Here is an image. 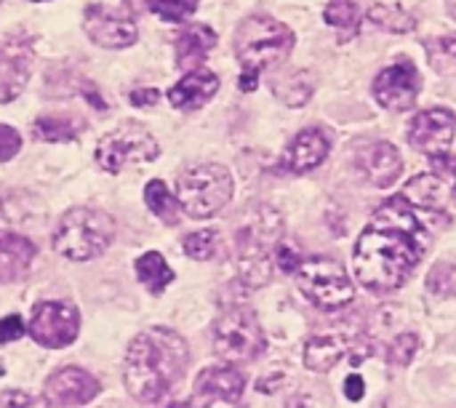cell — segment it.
<instances>
[{
    "label": "cell",
    "mask_w": 456,
    "mask_h": 408,
    "mask_svg": "<svg viewBox=\"0 0 456 408\" xmlns=\"http://www.w3.org/2000/svg\"><path fill=\"white\" fill-rule=\"evenodd\" d=\"M0 408H35V401L27 393L8 390V393H0Z\"/></svg>",
    "instance_id": "obj_36"
},
{
    "label": "cell",
    "mask_w": 456,
    "mask_h": 408,
    "mask_svg": "<svg viewBox=\"0 0 456 408\" xmlns=\"http://www.w3.org/2000/svg\"><path fill=\"white\" fill-rule=\"evenodd\" d=\"M417 350H419V337L411 334V331H406V334H401V337L393 339V345L387 350V361L395 363V366H409L411 358L417 355Z\"/></svg>",
    "instance_id": "obj_32"
},
{
    "label": "cell",
    "mask_w": 456,
    "mask_h": 408,
    "mask_svg": "<svg viewBox=\"0 0 456 408\" xmlns=\"http://www.w3.org/2000/svg\"><path fill=\"white\" fill-rule=\"evenodd\" d=\"M35 257V246L8 230H0V283L19 278Z\"/></svg>",
    "instance_id": "obj_20"
},
{
    "label": "cell",
    "mask_w": 456,
    "mask_h": 408,
    "mask_svg": "<svg viewBox=\"0 0 456 408\" xmlns=\"http://www.w3.org/2000/svg\"><path fill=\"white\" fill-rule=\"evenodd\" d=\"M80 126L69 118H40L35 123V136L43 142H72Z\"/></svg>",
    "instance_id": "obj_28"
},
{
    "label": "cell",
    "mask_w": 456,
    "mask_h": 408,
    "mask_svg": "<svg viewBox=\"0 0 456 408\" xmlns=\"http://www.w3.org/2000/svg\"><path fill=\"white\" fill-rule=\"evenodd\" d=\"M454 128L456 118L452 110H444V107L425 110L409 126V144L419 152L433 155V158L446 155L449 144L454 139Z\"/></svg>",
    "instance_id": "obj_11"
},
{
    "label": "cell",
    "mask_w": 456,
    "mask_h": 408,
    "mask_svg": "<svg viewBox=\"0 0 456 408\" xmlns=\"http://www.w3.org/2000/svg\"><path fill=\"white\" fill-rule=\"evenodd\" d=\"M102 385L83 369H61L51 374L45 382V401L48 406H83L91 404L99 396Z\"/></svg>",
    "instance_id": "obj_15"
},
{
    "label": "cell",
    "mask_w": 456,
    "mask_h": 408,
    "mask_svg": "<svg viewBox=\"0 0 456 408\" xmlns=\"http://www.w3.org/2000/svg\"><path fill=\"white\" fill-rule=\"evenodd\" d=\"M326 21L339 29L342 40H350L358 32L361 11H358V5L353 0H331L329 8H326Z\"/></svg>",
    "instance_id": "obj_27"
},
{
    "label": "cell",
    "mask_w": 456,
    "mask_h": 408,
    "mask_svg": "<svg viewBox=\"0 0 456 408\" xmlns=\"http://www.w3.org/2000/svg\"><path fill=\"white\" fill-rule=\"evenodd\" d=\"M430 235L406 198L379 206L361 233L353 254V270L363 289L390 294L401 289L428 251Z\"/></svg>",
    "instance_id": "obj_1"
},
{
    "label": "cell",
    "mask_w": 456,
    "mask_h": 408,
    "mask_svg": "<svg viewBox=\"0 0 456 408\" xmlns=\"http://www.w3.org/2000/svg\"><path fill=\"white\" fill-rule=\"evenodd\" d=\"M19 150H21V136H19V131L0 123V160H3V163L11 160Z\"/></svg>",
    "instance_id": "obj_33"
},
{
    "label": "cell",
    "mask_w": 456,
    "mask_h": 408,
    "mask_svg": "<svg viewBox=\"0 0 456 408\" xmlns=\"http://www.w3.org/2000/svg\"><path fill=\"white\" fill-rule=\"evenodd\" d=\"M265 331L251 310L232 307L214 326V350L227 363H246L265 353Z\"/></svg>",
    "instance_id": "obj_7"
},
{
    "label": "cell",
    "mask_w": 456,
    "mask_h": 408,
    "mask_svg": "<svg viewBox=\"0 0 456 408\" xmlns=\"http://www.w3.org/2000/svg\"><path fill=\"white\" fill-rule=\"evenodd\" d=\"M294 48V32L273 16H248L235 35L240 59V91H254L262 69L283 61Z\"/></svg>",
    "instance_id": "obj_3"
},
{
    "label": "cell",
    "mask_w": 456,
    "mask_h": 408,
    "mask_svg": "<svg viewBox=\"0 0 456 408\" xmlns=\"http://www.w3.org/2000/svg\"><path fill=\"white\" fill-rule=\"evenodd\" d=\"M299 291L321 310H339L353 302V283L334 259H305L297 270Z\"/></svg>",
    "instance_id": "obj_8"
},
{
    "label": "cell",
    "mask_w": 456,
    "mask_h": 408,
    "mask_svg": "<svg viewBox=\"0 0 456 408\" xmlns=\"http://www.w3.org/2000/svg\"><path fill=\"white\" fill-rule=\"evenodd\" d=\"M190 363V350L176 331L150 329L139 334L126 353V390L142 401H160Z\"/></svg>",
    "instance_id": "obj_2"
},
{
    "label": "cell",
    "mask_w": 456,
    "mask_h": 408,
    "mask_svg": "<svg viewBox=\"0 0 456 408\" xmlns=\"http://www.w3.org/2000/svg\"><path fill=\"white\" fill-rule=\"evenodd\" d=\"M345 396H347L350 401H361V398H363V379H361V377H347V382H345Z\"/></svg>",
    "instance_id": "obj_38"
},
{
    "label": "cell",
    "mask_w": 456,
    "mask_h": 408,
    "mask_svg": "<svg viewBox=\"0 0 456 408\" xmlns=\"http://www.w3.org/2000/svg\"><path fill=\"white\" fill-rule=\"evenodd\" d=\"M243 390H246L243 374L230 366L206 369L195 382V393L200 398H219V401H230V404H235L243 396Z\"/></svg>",
    "instance_id": "obj_19"
},
{
    "label": "cell",
    "mask_w": 456,
    "mask_h": 408,
    "mask_svg": "<svg viewBox=\"0 0 456 408\" xmlns=\"http://www.w3.org/2000/svg\"><path fill=\"white\" fill-rule=\"evenodd\" d=\"M406 200L422 206V208H444L449 203V187L436 174L414 176L406 187Z\"/></svg>",
    "instance_id": "obj_24"
},
{
    "label": "cell",
    "mask_w": 456,
    "mask_h": 408,
    "mask_svg": "<svg viewBox=\"0 0 456 408\" xmlns=\"http://www.w3.org/2000/svg\"><path fill=\"white\" fill-rule=\"evenodd\" d=\"M444 48H446L452 56H456V37H446V40H444Z\"/></svg>",
    "instance_id": "obj_40"
},
{
    "label": "cell",
    "mask_w": 456,
    "mask_h": 408,
    "mask_svg": "<svg viewBox=\"0 0 456 408\" xmlns=\"http://www.w3.org/2000/svg\"><path fill=\"white\" fill-rule=\"evenodd\" d=\"M216 88H219V78L214 72L192 69L168 91V102L176 110H198L216 94Z\"/></svg>",
    "instance_id": "obj_18"
},
{
    "label": "cell",
    "mask_w": 456,
    "mask_h": 408,
    "mask_svg": "<svg viewBox=\"0 0 456 408\" xmlns=\"http://www.w3.org/2000/svg\"><path fill=\"white\" fill-rule=\"evenodd\" d=\"M77 331H80L77 310L61 302H40L29 321V337L48 350L72 345L77 339Z\"/></svg>",
    "instance_id": "obj_10"
},
{
    "label": "cell",
    "mask_w": 456,
    "mask_h": 408,
    "mask_svg": "<svg viewBox=\"0 0 456 408\" xmlns=\"http://www.w3.org/2000/svg\"><path fill=\"white\" fill-rule=\"evenodd\" d=\"M361 174L374 184V187H390L401 171H403V160H401V152L387 144V142H377L371 147H363L355 158Z\"/></svg>",
    "instance_id": "obj_17"
},
{
    "label": "cell",
    "mask_w": 456,
    "mask_h": 408,
    "mask_svg": "<svg viewBox=\"0 0 456 408\" xmlns=\"http://www.w3.org/2000/svg\"><path fill=\"white\" fill-rule=\"evenodd\" d=\"M86 35L104 48H126L136 43V24L126 16L118 13L107 5H91L83 19Z\"/></svg>",
    "instance_id": "obj_13"
},
{
    "label": "cell",
    "mask_w": 456,
    "mask_h": 408,
    "mask_svg": "<svg viewBox=\"0 0 456 408\" xmlns=\"http://www.w3.org/2000/svg\"><path fill=\"white\" fill-rule=\"evenodd\" d=\"M369 19L374 24L385 27V29H393V32H409V29H414V19L409 13H403L401 8H395V5L393 8L390 5H374L369 11Z\"/></svg>",
    "instance_id": "obj_30"
},
{
    "label": "cell",
    "mask_w": 456,
    "mask_h": 408,
    "mask_svg": "<svg viewBox=\"0 0 456 408\" xmlns=\"http://www.w3.org/2000/svg\"><path fill=\"white\" fill-rule=\"evenodd\" d=\"M112 238H115V222L104 211L72 208L59 222V230L53 235V249L72 262H88L102 251H107Z\"/></svg>",
    "instance_id": "obj_5"
},
{
    "label": "cell",
    "mask_w": 456,
    "mask_h": 408,
    "mask_svg": "<svg viewBox=\"0 0 456 408\" xmlns=\"http://www.w3.org/2000/svg\"><path fill=\"white\" fill-rule=\"evenodd\" d=\"M283 233V219L270 206H259L248 214L246 224L238 230V265L240 278L248 286H265L273 273L270 251L278 249V238Z\"/></svg>",
    "instance_id": "obj_4"
},
{
    "label": "cell",
    "mask_w": 456,
    "mask_h": 408,
    "mask_svg": "<svg viewBox=\"0 0 456 408\" xmlns=\"http://www.w3.org/2000/svg\"><path fill=\"white\" fill-rule=\"evenodd\" d=\"M21 334H24V323H21L19 315H8V318L0 321V345L13 342V339H19Z\"/></svg>",
    "instance_id": "obj_34"
},
{
    "label": "cell",
    "mask_w": 456,
    "mask_h": 408,
    "mask_svg": "<svg viewBox=\"0 0 456 408\" xmlns=\"http://www.w3.org/2000/svg\"><path fill=\"white\" fill-rule=\"evenodd\" d=\"M419 94V72L409 59L395 61L374 80V96L385 110H409Z\"/></svg>",
    "instance_id": "obj_12"
},
{
    "label": "cell",
    "mask_w": 456,
    "mask_h": 408,
    "mask_svg": "<svg viewBox=\"0 0 456 408\" xmlns=\"http://www.w3.org/2000/svg\"><path fill=\"white\" fill-rule=\"evenodd\" d=\"M158 142L152 139V134H147L142 126L136 123H126L118 131L107 134L99 147H96V163L110 171L118 174L120 168L131 166V163H147L158 158Z\"/></svg>",
    "instance_id": "obj_9"
},
{
    "label": "cell",
    "mask_w": 456,
    "mask_h": 408,
    "mask_svg": "<svg viewBox=\"0 0 456 408\" xmlns=\"http://www.w3.org/2000/svg\"><path fill=\"white\" fill-rule=\"evenodd\" d=\"M449 13H452V19H456V0H449Z\"/></svg>",
    "instance_id": "obj_41"
},
{
    "label": "cell",
    "mask_w": 456,
    "mask_h": 408,
    "mask_svg": "<svg viewBox=\"0 0 456 408\" xmlns=\"http://www.w3.org/2000/svg\"><path fill=\"white\" fill-rule=\"evenodd\" d=\"M144 200L150 206V211L163 219L166 224H176L179 222V200L168 192V187L160 179H152L144 190Z\"/></svg>",
    "instance_id": "obj_26"
},
{
    "label": "cell",
    "mask_w": 456,
    "mask_h": 408,
    "mask_svg": "<svg viewBox=\"0 0 456 408\" xmlns=\"http://www.w3.org/2000/svg\"><path fill=\"white\" fill-rule=\"evenodd\" d=\"M32 69V48L27 37H8L0 43V102H13Z\"/></svg>",
    "instance_id": "obj_14"
},
{
    "label": "cell",
    "mask_w": 456,
    "mask_h": 408,
    "mask_svg": "<svg viewBox=\"0 0 456 408\" xmlns=\"http://www.w3.org/2000/svg\"><path fill=\"white\" fill-rule=\"evenodd\" d=\"M275 254H278V267L283 270V273H297L299 270V265L305 262L291 246H278L275 249Z\"/></svg>",
    "instance_id": "obj_35"
},
{
    "label": "cell",
    "mask_w": 456,
    "mask_h": 408,
    "mask_svg": "<svg viewBox=\"0 0 456 408\" xmlns=\"http://www.w3.org/2000/svg\"><path fill=\"white\" fill-rule=\"evenodd\" d=\"M214 45H216L214 29L206 27V24H192V27H187V29L179 35V40H176V64H179L182 69H192V67H198V64L206 59V53H208Z\"/></svg>",
    "instance_id": "obj_22"
},
{
    "label": "cell",
    "mask_w": 456,
    "mask_h": 408,
    "mask_svg": "<svg viewBox=\"0 0 456 408\" xmlns=\"http://www.w3.org/2000/svg\"><path fill=\"white\" fill-rule=\"evenodd\" d=\"M230 198H232V176L219 163L192 166L182 171L176 179V200L195 219L214 216L230 203Z\"/></svg>",
    "instance_id": "obj_6"
},
{
    "label": "cell",
    "mask_w": 456,
    "mask_h": 408,
    "mask_svg": "<svg viewBox=\"0 0 456 408\" xmlns=\"http://www.w3.org/2000/svg\"><path fill=\"white\" fill-rule=\"evenodd\" d=\"M350 350L347 337L339 334H318L305 345V366L310 371H331L342 355Z\"/></svg>",
    "instance_id": "obj_21"
},
{
    "label": "cell",
    "mask_w": 456,
    "mask_h": 408,
    "mask_svg": "<svg viewBox=\"0 0 456 408\" xmlns=\"http://www.w3.org/2000/svg\"><path fill=\"white\" fill-rule=\"evenodd\" d=\"M166 408H195L192 404H171V406H166Z\"/></svg>",
    "instance_id": "obj_42"
},
{
    "label": "cell",
    "mask_w": 456,
    "mask_h": 408,
    "mask_svg": "<svg viewBox=\"0 0 456 408\" xmlns=\"http://www.w3.org/2000/svg\"><path fill=\"white\" fill-rule=\"evenodd\" d=\"M136 278L150 289V294L158 297L174 281V273L158 251H147L144 257L136 259Z\"/></svg>",
    "instance_id": "obj_25"
},
{
    "label": "cell",
    "mask_w": 456,
    "mask_h": 408,
    "mask_svg": "<svg viewBox=\"0 0 456 408\" xmlns=\"http://www.w3.org/2000/svg\"><path fill=\"white\" fill-rule=\"evenodd\" d=\"M155 102H158L155 88H139V91L131 94V104H136V107H152Z\"/></svg>",
    "instance_id": "obj_37"
},
{
    "label": "cell",
    "mask_w": 456,
    "mask_h": 408,
    "mask_svg": "<svg viewBox=\"0 0 456 408\" xmlns=\"http://www.w3.org/2000/svg\"><path fill=\"white\" fill-rule=\"evenodd\" d=\"M329 152H331L329 136L321 128H307L283 152L281 166L291 174H307V171L318 168L329 158Z\"/></svg>",
    "instance_id": "obj_16"
},
{
    "label": "cell",
    "mask_w": 456,
    "mask_h": 408,
    "mask_svg": "<svg viewBox=\"0 0 456 408\" xmlns=\"http://www.w3.org/2000/svg\"><path fill=\"white\" fill-rule=\"evenodd\" d=\"M147 8L166 21H184L198 8V0H147Z\"/></svg>",
    "instance_id": "obj_31"
},
{
    "label": "cell",
    "mask_w": 456,
    "mask_h": 408,
    "mask_svg": "<svg viewBox=\"0 0 456 408\" xmlns=\"http://www.w3.org/2000/svg\"><path fill=\"white\" fill-rule=\"evenodd\" d=\"M182 246H184L187 257L206 262V259L216 257V251H219V233H216V230H198V233H190V235L182 241Z\"/></svg>",
    "instance_id": "obj_29"
},
{
    "label": "cell",
    "mask_w": 456,
    "mask_h": 408,
    "mask_svg": "<svg viewBox=\"0 0 456 408\" xmlns=\"http://www.w3.org/2000/svg\"><path fill=\"white\" fill-rule=\"evenodd\" d=\"M313 91H315V80L307 69H297V72H289V75L273 80V94L289 107L307 104Z\"/></svg>",
    "instance_id": "obj_23"
},
{
    "label": "cell",
    "mask_w": 456,
    "mask_h": 408,
    "mask_svg": "<svg viewBox=\"0 0 456 408\" xmlns=\"http://www.w3.org/2000/svg\"><path fill=\"white\" fill-rule=\"evenodd\" d=\"M281 385H283V377H270V379L259 382V390L262 393H275V388H281Z\"/></svg>",
    "instance_id": "obj_39"
}]
</instances>
